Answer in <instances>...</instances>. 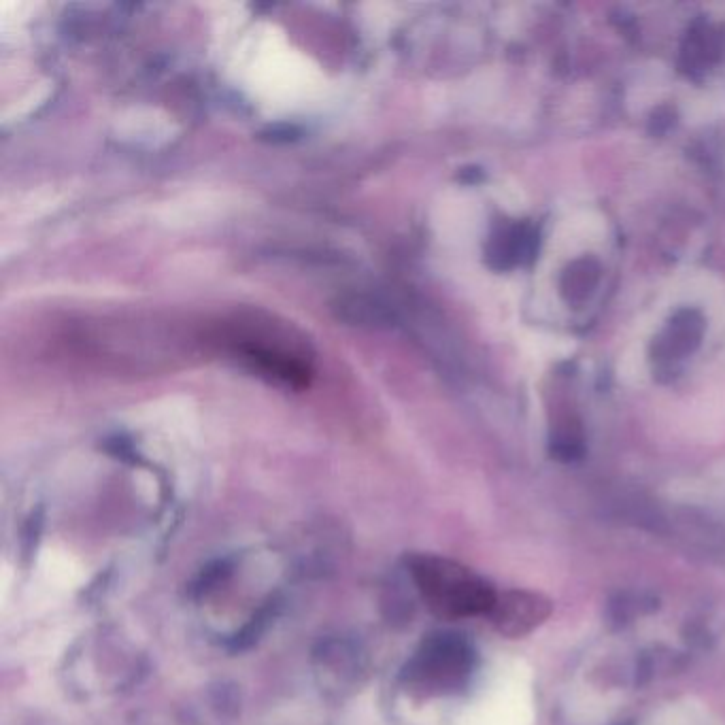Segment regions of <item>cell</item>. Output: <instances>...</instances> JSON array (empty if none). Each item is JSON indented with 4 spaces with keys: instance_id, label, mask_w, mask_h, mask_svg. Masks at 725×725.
Listing matches in <instances>:
<instances>
[{
    "instance_id": "1",
    "label": "cell",
    "mask_w": 725,
    "mask_h": 725,
    "mask_svg": "<svg viewBox=\"0 0 725 725\" xmlns=\"http://www.w3.org/2000/svg\"><path fill=\"white\" fill-rule=\"evenodd\" d=\"M411 575L430 611L443 619L490 615L498 596L470 568L438 555H415Z\"/></svg>"
},
{
    "instance_id": "2",
    "label": "cell",
    "mask_w": 725,
    "mask_h": 725,
    "mask_svg": "<svg viewBox=\"0 0 725 725\" xmlns=\"http://www.w3.org/2000/svg\"><path fill=\"white\" fill-rule=\"evenodd\" d=\"M549 613V600L532 592H517L515 589V592H504L496 596L490 617L500 634L519 638L541 626Z\"/></svg>"
},
{
    "instance_id": "3",
    "label": "cell",
    "mask_w": 725,
    "mask_h": 725,
    "mask_svg": "<svg viewBox=\"0 0 725 725\" xmlns=\"http://www.w3.org/2000/svg\"><path fill=\"white\" fill-rule=\"evenodd\" d=\"M468 670V651L458 640L438 638L426 647V653L417 660L419 679L428 683L449 685L458 681Z\"/></svg>"
}]
</instances>
